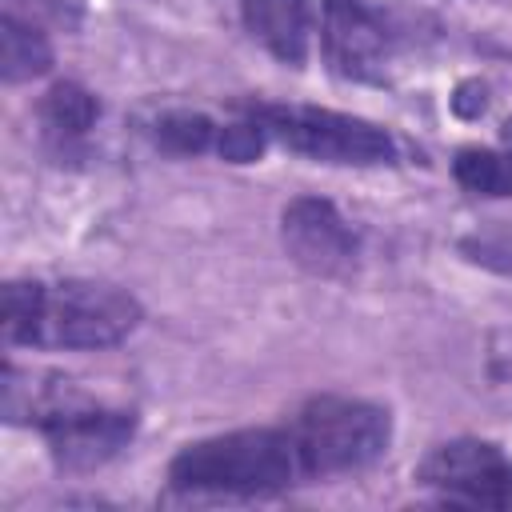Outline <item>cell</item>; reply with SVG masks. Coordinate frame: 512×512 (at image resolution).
<instances>
[{"mask_svg":"<svg viewBox=\"0 0 512 512\" xmlns=\"http://www.w3.org/2000/svg\"><path fill=\"white\" fill-rule=\"evenodd\" d=\"M244 24L280 64L300 68L308 60L320 12L316 0H244Z\"/></svg>","mask_w":512,"mask_h":512,"instance_id":"cell-9","label":"cell"},{"mask_svg":"<svg viewBox=\"0 0 512 512\" xmlns=\"http://www.w3.org/2000/svg\"><path fill=\"white\" fill-rule=\"evenodd\" d=\"M320 36L332 68L352 80H384L404 44V36L368 0H328Z\"/></svg>","mask_w":512,"mask_h":512,"instance_id":"cell-6","label":"cell"},{"mask_svg":"<svg viewBox=\"0 0 512 512\" xmlns=\"http://www.w3.org/2000/svg\"><path fill=\"white\" fill-rule=\"evenodd\" d=\"M248 116L264 128L268 140L284 144L296 156L320 164H388L392 136L360 116H344L312 104H248Z\"/></svg>","mask_w":512,"mask_h":512,"instance_id":"cell-4","label":"cell"},{"mask_svg":"<svg viewBox=\"0 0 512 512\" xmlns=\"http://www.w3.org/2000/svg\"><path fill=\"white\" fill-rule=\"evenodd\" d=\"M100 108L92 100V92H84L80 84H56L44 104H40V124H44V136L56 140V144H68V140H80L92 124H96Z\"/></svg>","mask_w":512,"mask_h":512,"instance_id":"cell-11","label":"cell"},{"mask_svg":"<svg viewBox=\"0 0 512 512\" xmlns=\"http://www.w3.org/2000/svg\"><path fill=\"white\" fill-rule=\"evenodd\" d=\"M504 152H508V156H512V120H508V124H504Z\"/></svg>","mask_w":512,"mask_h":512,"instance_id":"cell-15","label":"cell"},{"mask_svg":"<svg viewBox=\"0 0 512 512\" xmlns=\"http://www.w3.org/2000/svg\"><path fill=\"white\" fill-rule=\"evenodd\" d=\"M288 424L300 440L312 480L360 472L376 464L392 440L388 412L380 404L348 400V396H316Z\"/></svg>","mask_w":512,"mask_h":512,"instance_id":"cell-3","label":"cell"},{"mask_svg":"<svg viewBox=\"0 0 512 512\" xmlns=\"http://www.w3.org/2000/svg\"><path fill=\"white\" fill-rule=\"evenodd\" d=\"M452 172L476 196H512V156L504 148H464Z\"/></svg>","mask_w":512,"mask_h":512,"instance_id":"cell-12","label":"cell"},{"mask_svg":"<svg viewBox=\"0 0 512 512\" xmlns=\"http://www.w3.org/2000/svg\"><path fill=\"white\" fill-rule=\"evenodd\" d=\"M140 324V304L96 280H12L4 288V340L28 348H112Z\"/></svg>","mask_w":512,"mask_h":512,"instance_id":"cell-1","label":"cell"},{"mask_svg":"<svg viewBox=\"0 0 512 512\" xmlns=\"http://www.w3.org/2000/svg\"><path fill=\"white\" fill-rule=\"evenodd\" d=\"M492 508H512V460L504 464V472H500V484H496V500H492Z\"/></svg>","mask_w":512,"mask_h":512,"instance_id":"cell-14","label":"cell"},{"mask_svg":"<svg viewBox=\"0 0 512 512\" xmlns=\"http://www.w3.org/2000/svg\"><path fill=\"white\" fill-rule=\"evenodd\" d=\"M24 412H28V420H36L44 428L56 464L68 468V472H84V468L108 464L136 432V416L132 412L84 404V400L68 396L56 384H48L36 396L28 392V408H20L12 420H20Z\"/></svg>","mask_w":512,"mask_h":512,"instance_id":"cell-5","label":"cell"},{"mask_svg":"<svg viewBox=\"0 0 512 512\" xmlns=\"http://www.w3.org/2000/svg\"><path fill=\"white\" fill-rule=\"evenodd\" d=\"M172 488L204 496H264L292 484H308V464L292 424L276 428H240L188 444L172 468Z\"/></svg>","mask_w":512,"mask_h":512,"instance_id":"cell-2","label":"cell"},{"mask_svg":"<svg viewBox=\"0 0 512 512\" xmlns=\"http://www.w3.org/2000/svg\"><path fill=\"white\" fill-rule=\"evenodd\" d=\"M504 456L496 444L484 440H452L428 452V460L420 464L416 480L436 488L448 500L460 504H492L496 500V484L504 472Z\"/></svg>","mask_w":512,"mask_h":512,"instance_id":"cell-8","label":"cell"},{"mask_svg":"<svg viewBox=\"0 0 512 512\" xmlns=\"http://www.w3.org/2000/svg\"><path fill=\"white\" fill-rule=\"evenodd\" d=\"M220 128L224 124H212L208 116L200 112H168L156 120V140L168 148V152H180V156H196V152H216L220 144Z\"/></svg>","mask_w":512,"mask_h":512,"instance_id":"cell-13","label":"cell"},{"mask_svg":"<svg viewBox=\"0 0 512 512\" xmlns=\"http://www.w3.org/2000/svg\"><path fill=\"white\" fill-rule=\"evenodd\" d=\"M288 256L312 276H344L356 264V236L348 220L320 196H296L280 216Z\"/></svg>","mask_w":512,"mask_h":512,"instance_id":"cell-7","label":"cell"},{"mask_svg":"<svg viewBox=\"0 0 512 512\" xmlns=\"http://www.w3.org/2000/svg\"><path fill=\"white\" fill-rule=\"evenodd\" d=\"M52 64V48L44 40L40 28L16 20V16H4L0 24V72L8 84H20V80H32L40 72H48Z\"/></svg>","mask_w":512,"mask_h":512,"instance_id":"cell-10","label":"cell"}]
</instances>
